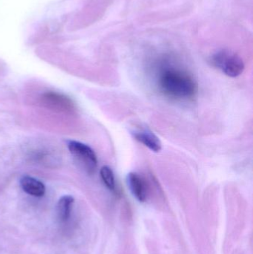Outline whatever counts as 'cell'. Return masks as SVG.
I'll return each instance as SVG.
<instances>
[{"mask_svg":"<svg viewBox=\"0 0 253 254\" xmlns=\"http://www.w3.org/2000/svg\"><path fill=\"white\" fill-rule=\"evenodd\" d=\"M68 148L74 158H77L89 172L95 170L98 165V158L95 151L85 143L76 140H70Z\"/></svg>","mask_w":253,"mask_h":254,"instance_id":"obj_3","label":"cell"},{"mask_svg":"<svg viewBox=\"0 0 253 254\" xmlns=\"http://www.w3.org/2000/svg\"><path fill=\"white\" fill-rule=\"evenodd\" d=\"M22 190L26 193L35 197H42L46 193V187L43 182L31 176H23L20 180Z\"/></svg>","mask_w":253,"mask_h":254,"instance_id":"obj_7","label":"cell"},{"mask_svg":"<svg viewBox=\"0 0 253 254\" xmlns=\"http://www.w3.org/2000/svg\"><path fill=\"white\" fill-rule=\"evenodd\" d=\"M158 86L166 96L178 100L194 98L199 91L197 82L187 71L167 68L159 76Z\"/></svg>","mask_w":253,"mask_h":254,"instance_id":"obj_1","label":"cell"},{"mask_svg":"<svg viewBox=\"0 0 253 254\" xmlns=\"http://www.w3.org/2000/svg\"><path fill=\"white\" fill-rule=\"evenodd\" d=\"M43 101L50 108L59 111H69L73 109V103L70 98L56 92H47L43 97Z\"/></svg>","mask_w":253,"mask_h":254,"instance_id":"obj_4","label":"cell"},{"mask_svg":"<svg viewBox=\"0 0 253 254\" xmlns=\"http://www.w3.org/2000/svg\"><path fill=\"white\" fill-rule=\"evenodd\" d=\"M210 64L230 77H239L245 68L243 59L237 54L227 50L219 51L214 54L211 57Z\"/></svg>","mask_w":253,"mask_h":254,"instance_id":"obj_2","label":"cell"},{"mask_svg":"<svg viewBox=\"0 0 253 254\" xmlns=\"http://www.w3.org/2000/svg\"><path fill=\"white\" fill-rule=\"evenodd\" d=\"M101 177L102 182L109 190L114 191L116 188L115 178L113 170L108 166H103L101 169Z\"/></svg>","mask_w":253,"mask_h":254,"instance_id":"obj_9","label":"cell"},{"mask_svg":"<svg viewBox=\"0 0 253 254\" xmlns=\"http://www.w3.org/2000/svg\"><path fill=\"white\" fill-rule=\"evenodd\" d=\"M127 184L131 192L140 202L146 201L147 198V185L138 173H129L127 176Z\"/></svg>","mask_w":253,"mask_h":254,"instance_id":"obj_5","label":"cell"},{"mask_svg":"<svg viewBox=\"0 0 253 254\" xmlns=\"http://www.w3.org/2000/svg\"><path fill=\"white\" fill-rule=\"evenodd\" d=\"M134 138L154 152H159L162 149V143L157 135L150 130H138L132 133Z\"/></svg>","mask_w":253,"mask_h":254,"instance_id":"obj_6","label":"cell"},{"mask_svg":"<svg viewBox=\"0 0 253 254\" xmlns=\"http://www.w3.org/2000/svg\"><path fill=\"white\" fill-rule=\"evenodd\" d=\"M74 201V198L71 195L62 196L58 201L56 211H57L58 218L61 222H65L69 219Z\"/></svg>","mask_w":253,"mask_h":254,"instance_id":"obj_8","label":"cell"}]
</instances>
